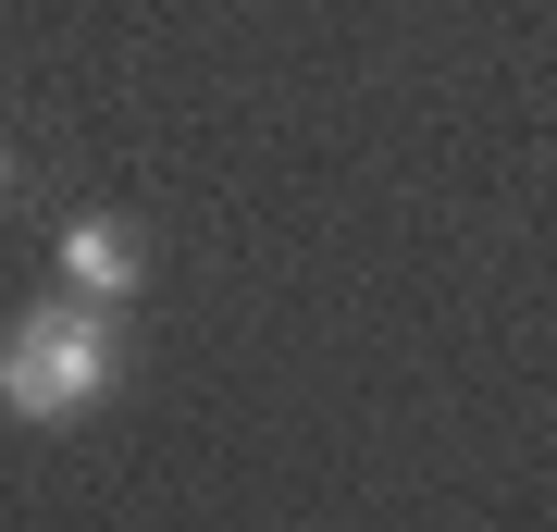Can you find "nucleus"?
Instances as JSON below:
<instances>
[{
	"label": "nucleus",
	"mask_w": 557,
	"mask_h": 532,
	"mask_svg": "<svg viewBox=\"0 0 557 532\" xmlns=\"http://www.w3.org/2000/svg\"><path fill=\"white\" fill-rule=\"evenodd\" d=\"M124 384V335H112V297H38V310L0 322V409L13 421H87Z\"/></svg>",
	"instance_id": "1"
},
{
	"label": "nucleus",
	"mask_w": 557,
	"mask_h": 532,
	"mask_svg": "<svg viewBox=\"0 0 557 532\" xmlns=\"http://www.w3.org/2000/svg\"><path fill=\"white\" fill-rule=\"evenodd\" d=\"M137 273H149V260H137V236H124L112 211H75V223H62V285H75V297H112V310H124Z\"/></svg>",
	"instance_id": "2"
},
{
	"label": "nucleus",
	"mask_w": 557,
	"mask_h": 532,
	"mask_svg": "<svg viewBox=\"0 0 557 532\" xmlns=\"http://www.w3.org/2000/svg\"><path fill=\"white\" fill-rule=\"evenodd\" d=\"M0 174H13V161H0Z\"/></svg>",
	"instance_id": "3"
}]
</instances>
